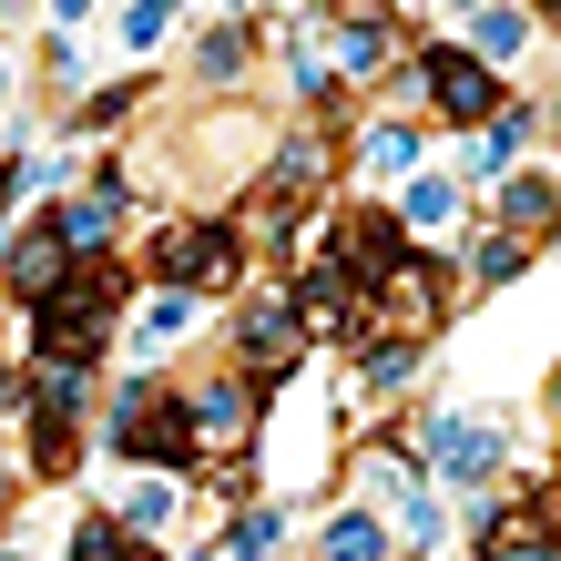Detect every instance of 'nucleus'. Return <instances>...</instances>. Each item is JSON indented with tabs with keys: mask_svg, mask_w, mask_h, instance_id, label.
Instances as JSON below:
<instances>
[{
	"mask_svg": "<svg viewBox=\"0 0 561 561\" xmlns=\"http://www.w3.org/2000/svg\"><path fill=\"white\" fill-rule=\"evenodd\" d=\"M72 266H82V255L61 245V225H51V215H31V225H11V245H0V286H11L21 307H42L51 286H72Z\"/></svg>",
	"mask_w": 561,
	"mask_h": 561,
	"instance_id": "10",
	"label": "nucleus"
},
{
	"mask_svg": "<svg viewBox=\"0 0 561 561\" xmlns=\"http://www.w3.org/2000/svg\"><path fill=\"white\" fill-rule=\"evenodd\" d=\"M163 21H174V0H134V11H123V51H153Z\"/></svg>",
	"mask_w": 561,
	"mask_h": 561,
	"instance_id": "30",
	"label": "nucleus"
},
{
	"mask_svg": "<svg viewBox=\"0 0 561 561\" xmlns=\"http://www.w3.org/2000/svg\"><path fill=\"white\" fill-rule=\"evenodd\" d=\"M0 134H11V123H0Z\"/></svg>",
	"mask_w": 561,
	"mask_h": 561,
	"instance_id": "40",
	"label": "nucleus"
},
{
	"mask_svg": "<svg viewBox=\"0 0 561 561\" xmlns=\"http://www.w3.org/2000/svg\"><path fill=\"white\" fill-rule=\"evenodd\" d=\"M194 317H205V296H184V286H163L153 307H144V327H134V337H144V357H163V347H174V337H184Z\"/></svg>",
	"mask_w": 561,
	"mask_h": 561,
	"instance_id": "26",
	"label": "nucleus"
},
{
	"mask_svg": "<svg viewBox=\"0 0 561 561\" xmlns=\"http://www.w3.org/2000/svg\"><path fill=\"white\" fill-rule=\"evenodd\" d=\"M174 399L194 419V439H205V459H236V449H255V428H266V378H245V368H194Z\"/></svg>",
	"mask_w": 561,
	"mask_h": 561,
	"instance_id": "3",
	"label": "nucleus"
},
{
	"mask_svg": "<svg viewBox=\"0 0 561 561\" xmlns=\"http://www.w3.org/2000/svg\"><path fill=\"white\" fill-rule=\"evenodd\" d=\"M551 409H561V368H551Z\"/></svg>",
	"mask_w": 561,
	"mask_h": 561,
	"instance_id": "34",
	"label": "nucleus"
},
{
	"mask_svg": "<svg viewBox=\"0 0 561 561\" xmlns=\"http://www.w3.org/2000/svg\"><path fill=\"white\" fill-rule=\"evenodd\" d=\"M459 215H470L459 174H409V194H399V225H409V245H439V236H459Z\"/></svg>",
	"mask_w": 561,
	"mask_h": 561,
	"instance_id": "17",
	"label": "nucleus"
},
{
	"mask_svg": "<svg viewBox=\"0 0 561 561\" xmlns=\"http://www.w3.org/2000/svg\"><path fill=\"white\" fill-rule=\"evenodd\" d=\"M31 409L42 419H82L92 409V357H31Z\"/></svg>",
	"mask_w": 561,
	"mask_h": 561,
	"instance_id": "19",
	"label": "nucleus"
},
{
	"mask_svg": "<svg viewBox=\"0 0 561 561\" xmlns=\"http://www.w3.org/2000/svg\"><path fill=\"white\" fill-rule=\"evenodd\" d=\"M21 459H31V480H72V459H82V428H72V419H42V409H21Z\"/></svg>",
	"mask_w": 561,
	"mask_h": 561,
	"instance_id": "20",
	"label": "nucleus"
},
{
	"mask_svg": "<svg viewBox=\"0 0 561 561\" xmlns=\"http://www.w3.org/2000/svg\"><path fill=\"white\" fill-rule=\"evenodd\" d=\"M11 409H31V378L11 368V357H0V419H11Z\"/></svg>",
	"mask_w": 561,
	"mask_h": 561,
	"instance_id": "31",
	"label": "nucleus"
},
{
	"mask_svg": "<svg viewBox=\"0 0 561 561\" xmlns=\"http://www.w3.org/2000/svg\"><path fill=\"white\" fill-rule=\"evenodd\" d=\"M0 103H11V51H0Z\"/></svg>",
	"mask_w": 561,
	"mask_h": 561,
	"instance_id": "32",
	"label": "nucleus"
},
{
	"mask_svg": "<svg viewBox=\"0 0 561 561\" xmlns=\"http://www.w3.org/2000/svg\"><path fill=\"white\" fill-rule=\"evenodd\" d=\"M419 163H428L419 123H368V144H357V174H368V184H409Z\"/></svg>",
	"mask_w": 561,
	"mask_h": 561,
	"instance_id": "18",
	"label": "nucleus"
},
{
	"mask_svg": "<svg viewBox=\"0 0 561 561\" xmlns=\"http://www.w3.org/2000/svg\"><path fill=\"white\" fill-rule=\"evenodd\" d=\"M470 51L490 61V72H520V51H531V11H511V0L470 11Z\"/></svg>",
	"mask_w": 561,
	"mask_h": 561,
	"instance_id": "21",
	"label": "nucleus"
},
{
	"mask_svg": "<svg viewBox=\"0 0 561 561\" xmlns=\"http://www.w3.org/2000/svg\"><path fill=\"white\" fill-rule=\"evenodd\" d=\"M520 266H531V245H520L511 225H480L470 236V286H511Z\"/></svg>",
	"mask_w": 561,
	"mask_h": 561,
	"instance_id": "25",
	"label": "nucleus"
},
{
	"mask_svg": "<svg viewBox=\"0 0 561 561\" xmlns=\"http://www.w3.org/2000/svg\"><path fill=\"white\" fill-rule=\"evenodd\" d=\"M480 561H561L551 501H480Z\"/></svg>",
	"mask_w": 561,
	"mask_h": 561,
	"instance_id": "11",
	"label": "nucleus"
},
{
	"mask_svg": "<svg viewBox=\"0 0 561 561\" xmlns=\"http://www.w3.org/2000/svg\"><path fill=\"white\" fill-rule=\"evenodd\" d=\"M174 520H184V490H174V470H153V480H134V490H123V531H134V541H163Z\"/></svg>",
	"mask_w": 561,
	"mask_h": 561,
	"instance_id": "23",
	"label": "nucleus"
},
{
	"mask_svg": "<svg viewBox=\"0 0 561 561\" xmlns=\"http://www.w3.org/2000/svg\"><path fill=\"white\" fill-rule=\"evenodd\" d=\"M409 82H419V103L449 123V134H480L490 113H501V72H490L480 51H459V42H428L409 51Z\"/></svg>",
	"mask_w": 561,
	"mask_h": 561,
	"instance_id": "4",
	"label": "nucleus"
},
{
	"mask_svg": "<svg viewBox=\"0 0 561 561\" xmlns=\"http://www.w3.org/2000/svg\"><path fill=\"white\" fill-rule=\"evenodd\" d=\"M61 561H144V541L123 531V511H82L72 541H61Z\"/></svg>",
	"mask_w": 561,
	"mask_h": 561,
	"instance_id": "24",
	"label": "nucleus"
},
{
	"mask_svg": "<svg viewBox=\"0 0 561 561\" xmlns=\"http://www.w3.org/2000/svg\"><path fill=\"white\" fill-rule=\"evenodd\" d=\"M480 215H490V225H511L520 245H551V236H561V184H551V174H520V163H511V174L490 184V205H480Z\"/></svg>",
	"mask_w": 561,
	"mask_h": 561,
	"instance_id": "14",
	"label": "nucleus"
},
{
	"mask_svg": "<svg viewBox=\"0 0 561 561\" xmlns=\"http://www.w3.org/2000/svg\"><path fill=\"white\" fill-rule=\"evenodd\" d=\"M123 215H134V184H123V163H103L82 194H61L51 205V225H61V245L82 255V266H103L113 255V236H123Z\"/></svg>",
	"mask_w": 561,
	"mask_h": 561,
	"instance_id": "8",
	"label": "nucleus"
},
{
	"mask_svg": "<svg viewBox=\"0 0 561 561\" xmlns=\"http://www.w3.org/2000/svg\"><path fill=\"white\" fill-rule=\"evenodd\" d=\"M317 561H399V531H388V511H368L347 490V501L327 511V531H317Z\"/></svg>",
	"mask_w": 561,
	"mask_h": 561,
	"instance_id": "16",
	"label": "nucleus"
},
{
	"mask_svg": "<svg viewBox=\"0 0 561 561\" xmlns=\"http://www.w3.org/2000/svg\"><path fill=\"white\" fill-rule=\"evenodd\" d=\"M337 11H357V0H337Z\"/></svg>",
	"mask_w": 561,
	"mask_h": 561,
	"instance_id": "38",
	"label": "nucleus"
},
{
	"mask_svg": "<svg viewBox=\"0 0 561 561\" xmlns=\"http://www.w3.org/2000/svg\"><path fill=\"white\" fill-rule=\"evenodd\" d=\"M409 255H419V245H409V225H399V215H378V205H357V215L337 225V266H347L357 286H368V296H378L388 276H399Z\"/></svg>",
	"mask_w": 561,
	"mask_h": 561,
	"instance_id": "12",
	"label": "nucleus"
},
{
	"mask_svg": "<svg viewBox=\"0 0 561 561\" xmlns=\"http://www.w3.org/2000/svg\"><path fill=\"white\" fill-rule=\"evenodd\" d=\"M296 286V317H307V337H368V286H357L347 266H337V255H317V266L307 276H286Z\"/></svg>",
	"mask_w": 561,
	"mask_h": 561,
	"instance_id": "9",
	"label": "nucleus"
},
{
	"mask_svg": "<svg viewBox=\"0 0 561 561\" xmlns=\"http://www.w3.org/2000/svg\"><path fill=\"white\" fill-rule=\"evenodd\" d=\"M551 123H561V92H551Z\"/></svg>",
	"mask_w": 561,
	"mask_h": 561,
	"instance_id": "36",
	"label": "nucleus"
},
{
	"mask_svg": "<svg viewBox=\"0 0 561 561\" xmlns=\"http://www.w3.org/2000/svg\"><path fill=\"white\" fill-rule=\"evenodd\" d=\"M388 531H399V551H439V541H449V511H439V490H409V501L388 511Z\"/></svg>",
	"mask_w": 561,
	"mask_h": 561,
	"instance_id": "27",
	"label": "nucleus"
},
{
	"mask_svg": "<svg viewBox=\"0 0 561 561\" xmlns=\"http://www.w3.org/2000/svg\"><path fill=\"white\" fill-rule=\"evenodd\" d=\"M419 368H428V337H388V327H368V337H357L347 409H357V399H409V388H419Z\"/></svg>",
	"mask_w": 561,
	"mask_h": 561,
	"instance_id": "13",
	"label": "nucleus"
},
{
	"mask_svg": "<svg viewBox=\"0 0 561 561\" xmlns=\"http://www.w3.org/2000/svg\"><path fill=\"white\" fill-rule=\"evenodd\" d=\"M134 103H144V92H134V82H113V92H92V103L72 113V134H113V123H123V113H134Z\"/></svg>",
	"mask_w": 561,
	"mask_h": 561,
	"instance_id": "29",
	"label": "nucleus"
},
{
	"mask_svg": "<svg viewBox=\"0 0 561 561\" xmlns=\"http://www.w3.org/2000/svg\"><path fill=\"white\" fill-rule=\"evenodd\" d=\"M296 357H307V317H296V286H255L245 307H236V368L276 388Z\"/></svg>",
	"mask_w": 561,
	"mask_h": 561,
	"instance_id": "6",
	"label": "nucleus"
},
{
	"mask_svg": "<svg viewBox=\"0 0 561 561\" xmlns=\"http://www.w3.org/2000/svg\"><path fill=\"white\" fill-rule=\"evenodd\" d=\"M123 307H134V276L123 266H72V286H51L42 307H21V317H31V347L42 357H92Z\"/></svg>",
	"mask_w": 561,
	"mask_h": 561,
	"instance_id": "1",
	"label": "nucleus"
},
{
	"mask_svg": "<svg viewBox=\"0 0 561 561\" xmlns=\"http://www.w3.org/2000/svg\"><path fill=\"white\" fill-rule=\"evenodd\" d=\"M551 21H561V0H551Z\"/></svg>",
	"mask_w": 561,
	"mask_h": 561,
	"instance_id": "39",
	"label": "nucleus"
},
{
	"mask_svg": "<svg viewBox=\"0 0 561 561\" xmlns=\"http://www.w3.org/2000/svg\"><path fill=\"white\" fill-rule=\"evenodd\" d=\"M307 42L327 51V72L337 82H378L388 61H399V11H378V0H357V11H327Z\"/></svg>",
	"mask_w": 561,
	"mask_h": 561,
	"instance_id": "7",
	"label": "nucleus"
},
{
	"mask_svg": "<svg viewBox=\"0 0 561 561\" xmlns=\"http://www.w3.org/2000/svg\"><path fill=\"white\" fill-rule=\"evenodd\" d=\"M286 531H296V511H286V501H245L236 520H225V551H236V561H276Z\"/></svg>",
	"mask_w": 561,
	"mask_h": 561,
	"instance_id": "22",
	"label": "nucleus"
},
{
	"mask_svg": "<svg viewBox=\"0 0 561 561\" xmlns=\"http://www.w3.org/2000/svg\"><path fill=\"white\" fill-rule=\"evenodd\" d=\"M245 276V245H236V225H215V215H174L153 236V286H184V296H225Z\"/></svg>",
	"mask_w": 561,
	"mask_h": 561,
	"instance_id": "5",
	"label": "nucleus"
},
{
	"mask_svg": "<svg viewBox=\"0 0 561 561\" xmlns=\"http://www.w3.org/2000/svg\"><path fill=\"white\" fill-rule=\"evenodd\" d=\"M225 11H255V0H225Z\"/></svg>",
	"mask_w": 561,
	"mask_h": 561,
	"instance_id": "35",
	"label": "nucleus"
},
{
	"mask_svg": "<svg viewBox=\"0 0 561 561\" xmlns=\"http://www.w3.org/2000/svg\"><path fill=\"white\" fill-rule=\"evenodd\" d=\"M449 11H490V0H449Z\"/></svg>",
	"mask_w": 561,
	"mask_h": 561,
	"instance_id": "33",
	"label": "nucleus"
},
{
	"mask_svg": "<svg viewBox=\"0 0 561 561\" xmlns=\"http://www.w3.org/2000/svg\"><path fill=\"white\" fill-rule=\"evenodd\" d=\"M245 42H255L245 21H215L205 51H194V82H236V72H245Z\"/></svg>",
	"mask_w": 561,
	"mask_h": 561,
	"instance_id": "28",
	"label": "nucleus"
},
{
	"mask_svg": "<svg viewBox=\"0 0 561 561\" xmlns=\"http://www.w3.org/2000/svg\"><path fill=\"white\" fill-rule=\"evenodd\" d=\"M419 470L428 480H449V490H490L501 480V459H511V428L501 419H480V409H439V419H419Z\"/></svg>",
	"mask_w": 561,
	"mask_h": 561,
	"instance_id": "2",
	"label": "nucleus"
},
{
	"mask_svg": "<svg viewBox=\"0 0 561 561\" xmlns=\"http://www.w3.org/2000/svg\"><path fill=\"white\" fill-rule=\"evenodd\" d=\"M0 561H11V541H0Z\"/></svg>",
	"mask_w": 561,
	"mask_h": 561,
	"instance_id": "37",
	"label": "nucleus"
},
{
	"mask_svg": "<svg viewBox=\"0 0 561 561\" xmlns=\"http://www.w3.org/2000/svg\"><path fill=\"white\" fill-rule=\"evenodd\" d=\"M541 123H551V113H531V103H520V113H511V103H501V113H490V123H480V134H470V153H459V184H501V174H511V163H520V144H531V134H541Z\"/></svg>",
	"mask_w": 561,
	"mask_h": 561,
	"instance_id": "15",
	"label": "nucleus"
}]
</instances>
